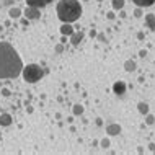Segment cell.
Listing matches in <instances>:
<instances>
[{
    "label": "cell",
    "instance_id": "1",
    "mask_svg": "<svg viewBox=\"0 0 155 155\" xmlns=\"http://www.w3.org/2000/svg\"><path fill=\"white\" fill-rule=\"evenodd\" d=\"M23 61L10 43H0V78H16L21 75Z\"/></svg>",
    "mask_w": 155,
    "mask_h": 155
},
{
    "label": "cell",
    "instance_id": "2",
    "mask_svg": "<svg viewBox=\"0 0 155 155\" xmlns=\"http://www.w3.org/2000/svg\"><path fill=\"white\" fill-rule=\"evenodd\" d=\"M57 16L62 23H74L82 16V5L78 0H61L57 3Z\"/></svg>",
    "mask_w": 155,
    "mask_h": 155
},
{
    "label": "cell",
    "instance_id": "3",
    "mask_svg": "<svg viewBox=\"0 0 155 155\" xmlns=\"http://www.w3.org/2000/svg\"><path fill=\"white\" fill-rule=\"evenodd\" d=\"M21 75H23L25 82L36 83V82H39L41 78L44 77V70L41 69V65H38V64H30V65L23 67Z\"/></svg>",
    "mask_w": 155,
    "mask_h": 155
},
{
    "label": "cell",
    "instance_id": "4",
    "mask_svg": "<svg viewBox=\"0 0 155 155\" xmlns=\"http://www.w3.org/2000/svg\"><path fill=\"white\" fill-rule=\"evenodd\" d=\"M25 16H26L28 20H38L41 16V10L36 7H26V10H25Z\"/></svg>",
    "mask_w": 155,
    "mask_h": 155
},
{
    "label": "cell",
    "instance_id": "5",
    "mask_svg": "<svg viewBox=\"0 0 155 155\" xmlns=\"http://www.w3.org/2000/svg\"><path fill=\"white\" fill-rule=\"evenodd\" d=\"M52 0H26V3L30 7H36V8H43L46 5H49Z\"/></svg>",
    "mask_w": 155,
    "mask_h": 155
},
{
    "label": "cell",
    "instance_id": "6",
    "mask_svg": "<svg viewBox=\"0 0 155 155\" xmlns=\"http://www.w3.org/2000/svg\"><path fill=\"white\" fill-rule=\"evenodd\" d=\"M82 39H83V33L82 31H74L72 35H70V43H72L74 46H78L82 43Z\"/></svg>",
    "mask_w": 155,
    "mask_h": 155
},
{
    "label": "cell",
    "instance_id": "7",
    "mask_svg": "<svg viewBox=\"0 0 155 155\" xmlns=\"http://www.w3.org/2000/svg\"><path fill=\"white\" fill-rule=\"evenodd\" d=\"M113 91H114L116 95H124L126 93V83L124 82H116L114 85H113Z\"/></svg>",
    "mask_w": 155,
    "mask_h": 155
},
{
    "label": "cell",
    "instance_id": "8",
    "mask_svg": "<svg viewBox=\"0 0 155 155\" xmlns=\"http://www.w3.org/2000/svg\"><path fill=\"white\" fill-rule=\"evenodd\" d=\"M145 26H147L149 30L155 31V15H153V13L145 15Z\"/></svg>",
    "mask_w": 155,
    "mask_h": 155
},
{
    "label": "cell",
    "instance_id": "9",
    "mask_svg": "<svg viewBox=\"0 0 155 155\" xmlns=\"http://www.w3.org/2000/svg\"><path fill=\"white\" fill-rule=\"evenodd\" d=\"M106 132L110 134V136H118L121 132V126L119 124H108L106 126Z\"/></svg>",
    "mask_w": 155,
    "mask_h": 155
},
{
    "label": "cell",
    "instance_id": "10",
    "mask_svg": "<svg viewBox=\"0 0 155 155\" xmlns=\"http://www.w3.org/2000/svg\"><path fill=\"white\" fill-rule=\"evenodd\" d=\"M72 33H74L72 23H62V26H61V35H64V36H70Z\"/></svg>",
    "mask_w": 155,
    "mask_h": 155
},
{
    "label": "cell",
    "instance_id": "11",
    "mask_svg": "<svg viewBox=\"0 0 155 155\" xmlns=\"http://www.w3.org/2000/svg\"><path fill=\"white\" fill-rule=\"evenodd\" d=\"M132 2L136 3L137 7L144 8V7H152L153 3H155V0H132Z\"/></svg>",
    "mask_w": 155,
    "mask_h": 155
},
{
    "label": "cell",
    "instance_id": "12",
    "mask_svg": "<svg viewBox=\"0 0 155 155\" xmlns=\"http://www.w3.org/2000/svg\"><path fill=\"white\" fill-rule=\"evenodd\" d=\"M111 3H113V10H114V12L123 10L124 5H126V2H124V0H113Z\"/></svg>",
    "mask_w": 155,
    "mask_h": 155
},
{
    "label": "cell",
    "instance_id": "13",
    "mask_svg": "<svg viewBox=\"0 0 155 155\" xmlns=\"http://www.w3.org/2000/svg\"><path fill=\"white\" fill-rule=\"evenodd\" d=\"M12 116L10 114H0V124L2 126H10L12 124Z\"/></svg>",
    "mask_w": 155,
    "mask_h": 155
},
{
    "label": "cell",
    "instance_id": "14",
    "mask_svg": "<svg viewBox=\"0 0 155 155\" xmlns=\"http://www.w3.org/2000/svg\"><path fill=\"white\" fill-rule=\"evenodd\" d=\"M136 67H137V64L134 61H131V59L124 62V69L127 70V72H134V70H136Z\"/></svg>",
    "mask_w": 155,
    "mask_h": 155
},
{
    "label": "cell",
    "instance_id": "15",
    "mask_svg": "<svg viewBox=\"0 0 155 155\" xmlns=\"http://www.w3.org/2000/svg\"><path fill=\"white\" fill-rule=\"evenodd\" d=\"M137 108H139V113H140V114H144V116L149 113V104L144 103V101H140L139 104H137Z\"/></svg>",
    "mask_w": 155,
    "mask_h": 155
},
{
    "label": "cell",
    "instance_id": "16",
    "mask_svg": "<svg viewBox=\"0 0 155 155\" xmlns=\"http://www.w3.org/2000/svg\"><path fill=\"white\" fill-rule=\"evenodd\" d=\"M8 15H10V18H18L20 15H21V10L20 8H10V12H8Z\"/></svg>",
    "mask_w": 155,
    "mask_h": 155
},
{
    "label": "cell",
    "instance_id": "17",
    "mask_svg": "<svg viewBox=\"0 0 155 155\" xmlns=\"http://www.w3.org/2000/svg\"><path fill=\"white\" fill-rule=\"evenodd\" d=\"M82 113H83V106H82V104H75V106H74V114L75 116H80Z\"/></svg>",
    "mask_w": 155,
    "mask_h": 155
},
{
    "label": "cell",
    "instance_id": "18",
    "mask_svg": "<svg viewBox=\"0 0 155 155\" xmlns=\"http://www.w3.org/2000/svg\"><path fill=\"white\" fill-rule=\"evenodd\" d=\"M145 116H147V118H145V123H147L149 126H152V124L155 123V116H152V114H149V113H147V114H145Z\"/></svg>",
    "mask_w": 155,
    "mask_h": 155
},
{
    "label": "cell",
    "instance_id": "19",
    "mask_svg": "<svg viewBox=\"0 0 155 155\" xmlns=\"http://www.w3.org/2000/svg\"><path fill=\"white\" fill-rule=\"evenodd\" d=\"M134 16H136V18H140V16H142V8H140V7L136 8V12H134Z\"/></svg>",
    "mask_w": 155,
    "mask_h": 155
},
{
    "label": "cell",
    "instance_id": "20",
    "mask_svg": "<svg viewBox=\"0 0 155 155\" xmlns=\"http://www.w3.org/2000/svg\"><path fill=\"white\" fill-rule=\"evenodd\" d=\"M100 144H101L103 149H108V147H110V140H108V139H103L101 142H100Z\"/></svg>",
    "mask_w": 155,
    "mask_h": 155
},
{
    "label": "cell",
    "instance_id": "21",
    "mask_svg": "<svg viewBox=\"0 0 155 155\" xmlns=\"http://www.w3.org/2000/svg\"><path fill=\"white\" fill-rule=\"evenodd\" d=\"M2 95L3 96H10V90H8V88H2Z\"/></svg>",
    "mask_w": 155,
    "mask_h": 155
},
{
    "label": "cell",
    "instance_id": "22",
    "mask_svg": "<svg viewBox=\"0 0 155 155\" xmlns=\"http://www.w3.org/2000/svg\"><path fill=\"white\" fill-rule=\"evenodd\" d=\"M106 18H108V20H114V12H110V13H106Z\"/></svg>",
    "mask_w": 155,
    "mask_h": 155
},
{
    "label": "cell",
    "instance_id": "23",
    "mask_svg": "<svg viewBox=\"0 0 155 155\" xmlns=\"http://www.w3.org/2000/svg\"><path fill=\"white\" fill-rule=\"evenodd\" d=\"M62 49H64V48H62V44H57L56 46V52H62Z\"/></svg>",
    "mask_w": 155,
    "mask_h": 155
},
{
    "label": "cell",
    "instance_id": "24",
    "mask_svg": "<svg viewBox=\"0 0 155 155\" xmlns=\"http://www.w3.org/2000/svg\"><path fill=\"white\" fill-rule=\"evenodd\" d=\"M139 56L140 57H145V56H147V51H144V49H142V51L139 52Z\"/></svg>",
    "mask_w": 155,
    "mask_h": 155
},
{
    "label": "cell",
    "instance_id": "25",
    "mask_svg": "<svg viewBox=\"0 0 155 155\" xmlns=\"http://www.w3.org/2000/svg\"><path fill=\"white\" fill-rule=\"evenodd\" d=\"M90 36H91V38H95V36H96V31H95V30H91V31H90Z\"/></svg>",
    "mask_w": 155,
    "mask_h": 155
},
{
    "label": "cell",
    "instance_id": "26",
    "mask_svg": "<svg viewBox=\"0 0 155 155\" xmlns=\"http://www.w3.org/2000/svg\"><path fill=\"white\" fill-rule=\"evenodd\" d=\"M149 147H150V150H152V152H155V145H153V144H150Z\"/></svg>",
    "mask_w": 155,
    "mask_h": 155
},
{
    "label": "cell",
    "instance_id": "27",
    "mask_svg": "<svg viewBox=\"0 0 155 155\" xmlns=\"http://www.w3.org/2000/svg\"><path fill=\"white\" fill-rule=\"evenodd\" d=\"M100 2H101V0H100Z\"/></svg>",
    "mask_w": 155,
    "mask_h": 155
},
{
    "label": "cell",
    "instance_id": "28",
    "mask_svg": "<svg viewBox=\"0 0 155 155\" xmlns=\"http://www.w3.org/2000/svg\"><path fill=\"white\" fill-rule=\"evenodd\" d=\"M0 136H2V134H0Z\"/></svg>",
    "mask_w": 155,
    "mask_h": 155
},
{
    "label": "cell",
    "instance_id": "29",
    "mask_svg": "<svg viewBox=\"0 0 155 155\" xmlns=\"http://www.w3.org/2000/svg\"><path fill=\"white\" fill-rule=\"evenodd\" d=\"M85 2H87V0H85Z\"/></svg>",
    "mask_w": 155,
    "mask_h": 155
}]
</instances>
